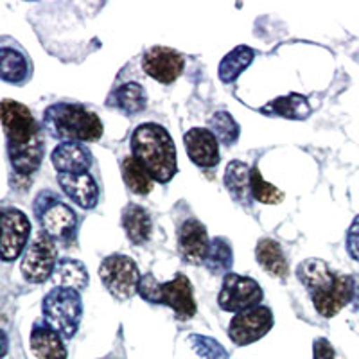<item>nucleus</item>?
Masks as SVG:
<instances>
[{"label": "nucleus", "mask_w": 359, "mask_h": 359, "mask_svg": "<svg viewBox=\"0 0 359 359\" xmlns=\"http://www.w3.org/2000/svg\"><path fill=\"white\" fill-rule=\"evenodd\" d=\"M2 128L8 142L13 169L20 175H33L45 155L43 135L27 107L11 99L2 101Z\"/></svg>", "instance_id": "f257e3e1"}, {"label": "nucleus", "mask_w": 359, "mask_h": 359, "mask_svg": "<svg viewBox=\"0 0 359 359\" xmlns=\"http://www.w3.org/2000/svg\"><path fill=\"white\" fill-rule=\"evenodd\" d=\"M131 153L158 184H168L178 172L175 142L168 130L160 124H140L131 135Z\"/></svg>", "instance_id": "f03ea898"}, {"label": "nucleus", "mask_w": 359, "mask_h": 359, "mask_svg": "<svg viewBox=\"0 0 359 359\" xmlns=\"http://www.w3.org/2000/svg\"><path fill=\"white\" fill-rule=\"evenodd\" d=\"M43 128L53 139L63 142H94L102 137L101 118L83 104L57 102L45 110Z\"/></svg>", "instance_id": "7ed1b4c3"}, {"label": "nucleus", "mask_w": 359, "mask_h": 359, "mask_svg": "<svg viewBox=\"0 0 359 359\" xmlns=\"http://www.w3.org/2000/svg\"><path fill=\"white\" fill-rule=\"evenodd\" d=\"M139 294L149 304H162L175 311L178 320H189L196 314V302L192 294L191 280L178 273L172 280L158 282L153 273L144 275Z\"/></svg>", "instance_id": "20e7f679"}, {"label": "nucleus", "mask_w": 359, "mask_h": 359, "mask_svg": "<svg viewBox=\"0 0 359 359\" xmlns=\"http://www.w3.org/2000/svg\"><path fill=\"white\" fill-rule=\"evenodd\" d=\"M43 322L49 323L63 339H72L78 332L83 316V302L79 291L54 287L41 302Z\"/></svg>", "instance_id": "39448f33"}, {"label": "nucleus", "mask_w": 359, "mask_h": 359, "mask_svg": "<svg viewBox=\"0 0 359 359\" xmlns=\"http://www.w3.org/2000/svg\"><path fill=\"white\" fill-rule=\"evenodd\" d=\"M34 214L41 232L53 241H69L78 229V216L53 192H41L34 201Z\"/></svg>", "instance_id": "423d86ee"}, {"label": "nucleus", "mask_w": 359, "mask_h": 359, "mask_svg": "<svg viewBox=\"0 0 359 359\" xmlns=\"http://www.w3.org/2000/svg\"><path fill=\"white\" fill-rule=\"evenodd\" d=\"M99 277L108 293L118 302H126L135 293H139L140 280H142L137 264L121 253L110 255L101 262Z\"/></svg>", "instance_id": "0eeeda50"}, {"label": "nucleus", "mask_w": 359, "mask_h": 359, "mask_svg": "<svg viewBox=\"0 0 359 359\" xmlns=\"http://www.w3.org/2000/svg\"><path fill=\"white\" fill-rule=\"evenodd\" d=\"M262 297H264V293H262L257 280L230 271L229 275H224L217 304L226 313L237 314L259 307Z\"/></svg>", "instance_id": "6e6552de"}, {"label": "nucleus", "mask_w": 359, "mask_h": 359, "mask_svg": "<svg viewBox=\"0 0 359 359\" xmlns=\"http://www.w3.org/2000/svg\"><path fill=\"white\" fill-rule=\"evenodd\" d=\"M57 264V248L56 243L50 237L45 236L43 232L25 250L24 259H22V275L27 282L33 284H41L47 278H53L54 269Z\"/></svg>", "instance_id": "1a4fd4ad"}, {"label": "nucleus", "mask_w": 359, "mask_h": 359, "mask_svg": "<svg viewBox=\"0 0 359 359\" xmlns=\"http://www.w3.org/2000/svg\"><path fill=\"white\" fill-rule=\"evenodd\" d=\"M273 327V313L268 307H253V309L237 313L229 327V336L236 345L245 347L250 343L264 338Z\"/></svg>", "instance_id": "9d476101"}, {"label": "nucleus", "mask_w": 359, "mask_h": 359, "mask_svg": "<svg viewBox=\"0 0 359 359\" xmlns=\"http://www.w3.org/2000/svg\"><path fill=\"white\" fill-rule=\"evenodd\" d=\"M31 236V223L18 208L2 210V259L11 262L20 257Z\"/></svg>", "instance_id": "9b49d317"}, {"label": "nucleus", "mask_w": 359, "mask_h": 359, "mask_svg": "<svg viewBox=\"0 0 359 359\" xmlns=\"http://www.w3.org/2000/svg\"><path fill=\"white\" fill-rule=\"evenodd\" d=\"M185 60L182 54L169 47H151L142 57V69L149 78L156 81L169 85L180 78V74L184 72Z\"/></svg>", "instance_id": "f8f14e48"}, {"label": "nucleus", "mask_w": 359, "mask_h": 359, "mask_svg": "<svg viewBox=\"0 0 359 359\" xmlns=\"http://www.w3.org/2000/svg\"><path fill=\"white\" fill-rule=\"evenodd\" d=\"M184 142L189 158L200 168H216L219 163V140L210 130L192 128L184 135Z\"/></svg>", "instance_id": "ddd939ff"}, {"label": "nucleus", "mask_w": 359, "mask_h": 359, "mask_svg": "<svg viewBox=\"0 0 359 359\" xmlns=\"http://www.w3.org/2000/svg\"><path fill=\"white\" fill-rule=\"evenodd\" d=\"M208 236L203 224L198 219H187L178 232V248L182 257L189 264L205 262L208 252Z\"/></svg>", "instance_id": "4468645a"}, {"label": "nucleus", "mask_w": 359, "mask_h": 359, "mask_svg": "<svg viewBox=\"0 0 359 359\" xmlns=\"http://www.w3.org/2000/svg\"><path fill=\"white\" fill-rule=\"evenodd\" d=\"M57 184L78 207L90 210L97 205L99 185L90 172H78V175L57 172Z\"/></svg>", "instance_id": "2eb2a0df"}, {"label": "nucleus", "mask_w": 359, "mask_h": 359, "mask_svg": "<svg viewBox=\"0 0 359 359\" xmlns=\"http://www.w3.org/2000/svg\"><path fill=\"white\" fill-rule=\"evenodd\" d=\"M50 160L57 172L78 175V172H88L92 162H94V156L85 144L63 142L54 149Z\"/></svg>", "instance_id": "dca6fc26"}, {"label": "nucleus", "mask_w": 359, "mask_h": 359, "mask_svg": "<svg viewBox=\"0 0 359 359\" xmlns=\"http://www.w3.org/2000/svg\"><path fill=\"white\" fill-rule=\"evenodd\" d=\"M314 309L318 311L323 318H332L343 307L352 300V277L351 275H338L336 282L329 290L314 294Z\"/></svg>", "instance_id": "f3484780"}, {"label": "nucleus", "mask_w": 359, "mask_h": 359, "mask_svg": "<svg viewBox=\"0 0 359 359\" xmlns=\"http://www.w3.org/2000/svg\"><path fill=\"white\" fill-rule=\"evenodd\" d=\"M31 351L38 359H67L63 338L49 323L36 322L31 331Z\"/></svg>", "instance_id": "a211bd4d"}, {"label": "nucleus", "mask_w": 359, "mask_h": 359, "mask_svg": "<svg viewBox=\"0 0 359 359\" xmlns=\"http://www.w3.org/2000/svg\"><path fill=\"white\" fill-rule=\"evenodd\" d=\"M297 275L298 280L307 287L311 297L329 290L338 278V275L332 271L331 266L322 261V259H307L302 264H298Z\"/></svg>", "instance_id": "6ab92c4d"}, {"label": "nucleus", "mask_w": 359, "mask_h": 359, "mask_svg": "<svg viewBox=\"0 0 359 359\" xmlns=\"http://www.w3.org/2000/svg\"><path fill=\"white\" fill-rule=\"evenodd\" d=\"M0 76L11 85H24L31 78V63L17 45L2 43L0 47Z\"/></svg>", "instance_id": "aec40b11"}, {"label": "nucleus", "mask_w": 359, "mask_h": 359, "mask_svg": "<svg viewBox=\"0 0 359 359\" xmlns=\"http://www.w3.org/2000/svg\"><path fill=\"white\" fill-rule=\"evenodd\" d=\"M224 187L230 192V196L241 205L252 203V169L245 162L233 160L226 165L224 171Z\"/></svg>", "instance_id": "412c9836"}, {"label": "nucleus", "mask_w": 359, "mask_h": 359, "mask_svg": "<svg viewBox=\"0 0 359 359\" xmlns=\"http://www.w3.org/2000/svg\"><path fill=\"white\" fill-rule=\"evenodd\" d=\"M107 104L111 108H117L126 115L140 114L147 104L146 90L139 83H124V85L111 90Z\"/></svg>", "instance_id": "4be33fe9"}, {"label": "nucleus", "mask_w": 359, "mask_h": 359, "mask_svg": "<svg viewBox=\"0 0 359 359\" xmlns=\"http://www.w3.org/2000/svg\"><path fill=\"white\" fill-rule=\"evenodd\" d=\"M123 229L133 245H144L151 237V216L140 205H126L123 210Z\"/></svg>", "instance_id": "5701e85b"}, {"label": "nucleus", "mask_w": 359, "mask_h": 359, "mask_svg": "<svg viewBox=\"0 0 359 359\" xmlns=\"http://www.w3.org/2000/svg\"><path fill=\"white\" fill-rule=\"evenodd\" d=\"M261 114L269 117H284L293 118V121H304L311 115V107L307 97L300 94H290L284 97H278L275 101H269L266 107L261 108Z\"/></svg>", "instance_id": "b1692460"}, {"label": "nucleus", "mask_w": 359, "mask_h": 359, "mask_svg": "<svg viewBox=\"0 0 359 359\" xmlns=\"http://www.w3.org/2000/svg\"><path fill=\"white\" fill-rule=\"evenodd\" d=\"M53 282L57 287L81 291L88 286V271L83 262L76 259H62L57 261L53 273Z\"/></svg>", "instance_id": "393cba45"}, {"label": "nucleus", "mask_w": 359, "mask_h": 359, "mask_svg": "<svg viewBox=\"0 0 359 359\" xmlns=\"http://www.w3.org/2000/svg\"><path fill=\"white\" fill-rule=\"evenodd\" d=\"M255 257H257V262L262 266V268L268 271L269 275H273L277 278H284L287 275V266L286 257H284V252H282L280 245L273 239H261L255 248Z\"/></svg>", "instance_id": "a878e982"}, {"label": "nucleus", "mask_w": 359, "mask_h": 359, "mask_svg": "<svg viewBox=\"0 0 359 359\" xmlns=\"http://www.w3.org/2000/svg\"><path fill=\"white\" fill-rule=\"evenodd\" d=\"M255 53L253 49L246 47V45H239L232 53H229L223 57V62L219 63V79L223 83H233L250 65H252Z\"/></svg>", "instance_id": "bb28decb"}, {"label": "nucleus", "mask_w": 359, "mask_h": 359, "mask_svg": "<svg viewBox=\"0 0 359 359\" xmlns=\"http://www.w3.org/2000/svg\"><path fill=\"white\" fill-rule=\"evenodd\" d=\"M203 264L210 273L229 275L233 264V252L229 239H224V237H216V239H212V241H210V246H208L207 257H205Z\"/></svg>", "instance_id": "cd10ccee"}, {"label": "nucleus", "mask_w": 359, "mask_h": 359, "mask_svg": "<svg viewBox=\"0 0 359 359\" xmlns=\"http://www.w3.org/2000/svg\"><path fill=\"white\" fill-rule=\"evenodd\" d=\"M123 178L124 184L128 185L131 192L139 194V196H146L153 189L155 180L149 176V172L140 165L133 156H128L123 162Z\"/></svg>", "instance_id": "c85d7f7f"}, {"label": "nucleus", "mask_w": 359, "mask_h": 359, "mask_svg": "<svg viewBox=\"0 0 359 359\" xmlns=\"http://www.w3.org/2000/svg\"><path fill=\"white\" fill-rule=\"evenodd\" d=\"M208 128L216 135V139L224 146H232L239 139L241 128L237 124L236 118L229 111H216L212 117L208 118Z\"/></svg>", "instance_id": "c756f323"}, {"label": "nucleus", "mask_w": 359, "mask_h": 359, "mask_svg": "<svg viewBox=\"0 0 359 359\" xmlns=\"http://www.w3.org/2000/svg\"><path fill=\"white\" fill-rule=\"evenodd\" d=\"M252 192L253 198H255L259 203L264 205H277L284 200V192H282L280 189L275 187V185L264 182L259 168L252 169Z\"/></svg>", "instance_id": "7c9ffc66"}, {"label": "nucleus", "mask_w": 359, "mask_h": 359, "mask_svg": "<svg viewBox=\"0 0 359 359\" xmlns=\"http://www.w3.org/2000/svg\"><path fill=\"white\" fill-rule=\"evenodd\" d=\"M189 343H191L192 351L196 352L201 359H230L229 352L224 351L223 345L216 339L208 338V336L191 334Z\"/></svg>", "instance_id": "2f4dec72"}, {"label": "nucleus", "mask_w": 359, "mask_h": 359, "mask_svg": "<svg viewBox=\"0 0 359 359\" xmlns=\"http://www.w3.org/2000/svg\"><path fill=\"white\" fill-rule=\"evenodd\" d=\"M347 252L354 261L359 262V216L354 217L347 232Z\"/></svg>", "instance_id": "473e14b6"}, {"label": "nucleus", "mask_w": 359, "mask_h": 359, "mask_svg": "<svg viewBox=\"0 0 359 359\" xmlns=\"http://www.w3.org/2000/svg\"><path fill=\"white\" fill-rule=\"evenodd\" d=\"M313 354L314 359H334V348L325 338H318L314 339Z\"/></svg>", "instance_id": "72a5a7b5"}, {"label": "nucleus", "mask_w": 359, "mask_h": 359, "mask_svg": "<svg viewBox=\"0 0 359 359\" xmlns=\"http://www.w3.org/2000/svg\"><path fill=\"white\" fill-rule=\"evenodd\" d=\"M352 277V300L351 306L354 311H359V273L351 275Z\"/></svg>", "instance_id": "f704fd0d"}, {"label": "nucleus", "mask_w": 359, "mask_h": 359, "mask_svg": "<svg viewBox=\"0 0 359 359\" xmlns=\"http://www.w3.org/2000/svg\"><path fill=\"white\" fill-rule=\"evenodd\" d=\"M355 60H358V62H359V53H358V54H355Z\"/></svg>", "instance_id": "c9c22d12"}]
</instances>
